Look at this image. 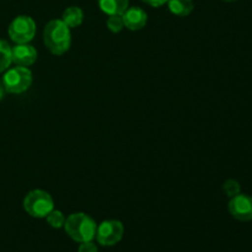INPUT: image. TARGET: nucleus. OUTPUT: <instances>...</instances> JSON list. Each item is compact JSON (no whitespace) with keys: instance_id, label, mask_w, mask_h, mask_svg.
Returning <instances> with one entry per match:
<instances>
[{"instance_id":"4468645a","label":"nucleus","mask_w":252,"mask_h":252,"mask_svg":"<svg viewBox=\"0 0 252 252\" xmlns=\"http://www.w3.org/2000/svg\"><path fill=\"white\" fill-rule=\"evenodd\" d=\"M46 219H47V223H48L52 228L59 229V228H63L66 218L64 217V214L62 213L61 211L53 209V211L46 217Z\"/></svg>"},{"instance_id":"f8f14e48","label":"nucleus","mask_w":252,"mask_h":252,"mask_svg":"<svg viewBox=\"0 0 252 252\" xmlns=\"http://www.w3.org/2000/svg\"><path fill=\"white\" fill-rule=\"evenodd\" d=\"M169 10L174 15L180 17H186L193 11V0H167Z\"/></svg>"},{"instance_id":"a211bd4d","label":"nucleus","mask_w":252,"mask_h":252,"mask_svg":"<svg viewBox=\"0 0 252 252\" xmlns=\"http://www.w3.org/2000/svg\"><path fill=\"white\" fill-rule=\"evenodd\" d=\"M142 1H144L145 4L150 5L153 7H160L164 4H166L167 0H142Z\"/></svg>"},{"instance_id":"aec40b11","label":"nucleus","mask_w":252,"mask_h":252,"mask_svg":"<svg viewBox=\"0 0 252 252\" xmlns=\"http://www.w3.org/2000/svg\"><path fill=\"white\" fill-rule=\"evenodd\" d=\"M223 1H226V2H233V1H236V0H223Z\"/></svg>"},{"instance_id":"423d86ee","label":"nucleus","mask_w":252,"mask_h":252,"mask_svg":"<svg viewBox=\"0 0 252 252\" xmlns=\"http://www.w3.org/2000/svg\"><path fill=\"white\" fill-rule=\"evenodd\" d=\"M125 234V226L120 220L110 219L97 225L96 240L102 246H113L120 243Z\"/></svg>"},{"instance_id":"ddd939ff","label":"nucleus","mask_w":252,"mask_h":252,"mask_svg":"<svg viewBox=\"0 0 252 252\" xmlns=\"http://www.w3.org/2000/svg\"><path fill=\"white\" fill-rule=\"evenodd\" d=\"M11 63V47L6 41L0 39V73L7 70Z\"/></svg>"},{"instance_id":"39448f33","label":"nucleus","mask_w":252,"mask_h":252,"mask_svg":"<svg viewBox=\"0 0 252 252\" xmlns=\"http://www.w3.org/2000/svg\"><path fill=\"white\" fill-rule=\"evenodd\" d=\"M7 33L11 41L16 44L30 43L36 34V24L32 17L27 15H20L15 17L9 25Z\"/></svg>"},{"instance_id":"0eeeda50","label":"nucleus","mask_w":252,"mask_h":252,"mask_svg":"<svg viewBox=\"0 0 252 252\" xmlns=\"http://www.w3.org/2000/svg\"><path fill=\"white\" fill-rule=\"evenodd\" d=\"M229 212L240 221L252 220V197L248 194H236L229 202Z\"/></svg>"},{"instance_id":"20e7f679","label":"nucleus","mask_w":252,"mask_h":252,"mask_svg":"<svg viewBox=\"0 0 252 252\" xmlns=\"http://www.w3.org/2000/svg\"><path fill=\"white\" fill-rule=\"evenodd\" d=\"M32 80V71L29 68L16 65L5 70L1 81L6 93L22 94L29 90Z\"/></svg>"},{"instance_id":"f3484780","label":"nucleus","mask_w":252,"mask_h":252,"mask_svg":"<svg viewBox=\"0 0 252 252\" xmlns=\"http://www.w3.org/2000/svg\"><path fill=\"white\" fill-rule=\"evenodd\" d=\"M78 252H98V250L97 246H96L93 241H86V243L80 244Z\"/></svg>"},{"instance_id":"f03ea898","label":"nucleus","mask_w":252,"mask_h":252,"mask_svg":"<svg viewBox=\"0 0 252 252\" xmlns=\"http://www.w3.org/2000/svg\"><path fill=\"white\" fill-rule=\"evenodd\" d=\"M64 230L66 235L76 243L93 241L96 238L97 225L90 216L85 213H73L65 219Z\"/></svg>"},{"instance_id":"2eb2a0df","label":"nucleus","mask_w":252,"mask_h":252,"mask_svg":"<svg viewBox=\"0 0 252 252\" xmlns=\"http://www.w3.org/2000/svg\"><path fill=\"white\" fill-rule=\"evenodd\" d=\"M106 25H107L108 30H110L111 32H113V33H118V32L125 27L122 15H111V16H108Z\"/></svg>"},{"instance_id":"1a4fd4ad","label":"nucleus","mask_w":252,"mask_h":252,"mask_svg":"<svg viewBox=\"0 0 252 252\" xmlns=\"http://www.w3.org/2000/svg\"><path fill=\"white\" fill-rule=\"evenodd\" d=\"M123 24L130 31H139L144 29L148 22V15L142 7L132 6L128 7L122 14Z\"/></svg>"},{"instance_id":"9d476101","label":"nucleus","mask_w":252,"mask_h":252,"mask_svg":"<svg viewBox=\"0 0 252 252\" xmlns=\"http://www.w3.org/2000/svg\"><path fill=\"white\" fill-rule=\"evenodd\" d=\"M98 6L108 16L122 15L128 9L129 0H97Z\"/></svg>"},{"instance_id":"6e6552de","label":"nucleus","mask_w":252,"mask_h":252,"mask_svg":"<svg viewBox=\"0 0 252 252\" xmlns=\"http://www.w3.org/2000/svg\"><path fill=\"white\" fill-rule=\"evenodd\" d=\"M37 61V51L29 43L16 44L11 48V62L17 66H30Z\"/></svg>"},{"instance_id":"7ed1b4c3","label":"nucleus","mask_w":252,"mask_h":252,"mask_svg":"<svg viewBox=\"0 0 252 252\" xmlns=\"http://www.w3.org/2000/svg\"><path fill=\"white\" fill-rule=\"evenodd\" d=\"M24 209L33 218H46L54 209L53 198L43 189H33L24 198Z\"/></svg>"},{"instance_id":"6ab92c4d","label":"nucleus","mask_w":252,"mask_h":252,"mask_svg":"<svg viewBox=\"0 0 252 252\" xmlns=\"http://www.w3.org/2000/svg\"><path fill=\"white\" fill-rule=\"evenodd\" d=\"M5 93H6V91H5L4 85H2V81L0 80V100H2V97H4Z\"/></svg>"},{"instance_id":"dca6fc26","label":"nucleus","mask_w":252,"mask_h":252,"mask_svg":"<svg viewBox=\"0 0 252 252\" xmlns=\"http://www.w3.org/2000/svg\"><path fill=\"white\" fill-rule=\"evenodd\" d=\"M223 189L224 192H225L226 196L230 197V198L235 197L236 194L240 193L241 191L240 184H239L238 181H235V180H228V181L224 182Z\"/></svg>"},{"instance_id":"f257e3e1","label":"nucleus","mask_w":252,"mask_h":252,"mask_svg":"<svg viewBox=\"0 0 252 252\" xmlns=\"http://www.w3.org/2000/svg\"><path fill=\"white\" fill-rule=\"evenodd\" d=\"M43 42L52 54L63 56L70 48V29L62 21V19L52 20L44 26Z\"/></svg>"},{"instance_id":"9b49d317","label":"nucleus","mask_w":252,"mask_h":252,"mask_svg":"<svg viewBox=\"0 0 252 252\" xmlns=\"http://www.w3.org/2000/svg\"><path fill=\"white\" fill-rule=\"evenodd\" d=\"M84 12L79 6H69L66 7L62 15V21L69 27V29H75L83 24Z\"/></svg>"}]
</instances>
